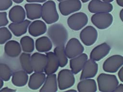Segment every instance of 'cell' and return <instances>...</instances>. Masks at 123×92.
<instances>
[{
  "label": "cell",
  "instance_id": "obj_12",
  "mask_svg": "<svg viewBox=\"0 0 123 92\" xmlns=\"http://www.w3.org/2000/svg\"><path fill=\"white\" fill-rule=\"evenodd\" d=\"M31 61L33 71L43 72L47 64V56L44 54L35 52L31 56Z\"/></svg>",
  "mask_w": 123,
  "mask_h": 92
},
{
  "label": "cell",
  "instance_id": "obj_14",
  "mask_svg": "<svg viewBox=\"0 0 123 92\" xmlns=\"http://www.w3.org/2000/svg\"><path fill=\"white\" fill-rule=\"evenodd\" d=\"M110 50V46L106 43H103L92 49L90 54V59L95 61H98L106 56Z\"/></svg>",
  "mask_w": 123,
  "mask_h": 92
},
{
  "label": "cell",
  "instance_id": "obj_3",
  "mask_svg": "<svg viewBox=\"0 0 123 92\" xmlns=\"http://www.w3.org/2000/svg\"><path fill=\"white\" fill-rule=\"evenodd\" d=\"M41 17L47 24H52L58 21L59 16L54 1L48 0L42 5Z\"/></svg>",
  "mask_w": 123,
  "mask_h": 92
},
{
  "label": "cell",
  "instance_id": "obj_26",
  "mask_svg": "<svg viewBox=\"0 0 123 92\" xmlns=\"http://www.w3.org/2000/svg\"><path fill=\"white\" fill-rule=\"evenodd\" d=\"M12 82L15 86H24L28 82V74L24 70H19L15 71L12 74Z\"/></svg>",
  "mask_w": 123,
  "mask_h": 92
},
{
  "label": "cell",
  "instance_id": "obj_15",
  "mask_svg": "<svg viewBox=\"0 0 123 92\" xmlns=\"http://www.w3.org/2000/svg\"><path fill=\"white\" fill-rule=\"evenodd\" d=\"M88 59L87 55L86 53H82L79 55L71 58L70 67L74 74L78 73L83 69V67Z\"/></svg>",
  "mask_w": 123,
  "mask_h": 92
},
{
  "label": "cell",
  "instance_id": "obj_2",
  "mask_svg": "<svg viewBox=\"0 0 123 92\" xmlns=\"http://www.w3.org/2000/svg\"><path fill=\"white\" fill-rule=\"evenodd\" d=\"M98 90L101 92H111L119 84V81L114 75L101 73L97 79Z\"/></svg>",
  "mask_w": 123,
  "mask_h": 92
},
{
  "label": "cell",
  "instance_id": "obj_7",
  "mask_svg": "<svg viewBox=\"0 0 123 92\" xmlns=\"http://www.w3.org/2000/svg\"><path fill=\"white\" fill-rule=\"evenodd\" d=\"M123 64V57L120 55H114L108 58L103 64V69L108 73L116 72Z\"/></svg>",
  "mask_w": 123,
  "mask_h": 92
},
{
  "label": "cell",
  "instance_id": "obj_29",
  "mask_svg": "<svg viewBox=\"0 0 123 92\" xmlns=\"http://www.w3.org/2000/svg\"><path fill=\"white\" fill-rule=\"evenodd\" d=\"M54 53L58 59L59 66L65 67L68 63V58L65 52V46H56L54 49Z\"/></svg>",
  "mask_w": 123,
  "mask_h": 92
},
{
  "label": "cell",
  "instance_id": "obj_5",
  "mask_svg": "<svg viewBox=\"0 0 123 92\" xmlns=\"http://www.w3.org/2000/svg\"><path fill=\"white\" fill-rule=\"evenodd\" d=\"M113 16L109 12L98 13L93 14L91 21L92 23L99 29H105L110 27L113 22Z\"/></svg>",
  "mask_w": 123,
  "mask_h": 92
},
{
  "label": "cell",
  "instance_id": "obj_25",
  "mask_svg": "<svg viewBox=\"0 0 123 92\" xmlns=\"http://www.w3.org/2000/svg\"><path fill=\"white\" fill-rule=\"evenodd\" d=\"M35 46L38 52L40 53H46L51 49L52 43L49 37L43 36L36 39Z\"/></svg>",
  "mask_w": 123,
  "mask_h": 92
},
{
  "label": "cell",
  "instance_id": "obj_31",
  "mask_svg": "<svg viewBox=\"0 0 123 92\" xmlns=\"http://www.w3.org/2000/svg\"><path fill=\"white\" fill-rule=\"evenodd\" d=\"M12 37V33L7 27L4 26L0 27V45L4 44Z\"/></svg>",
  "mask_w": 123,
  "mask_h": 92
},
{
  "label": "cell",
  "instance_id": "obj_39",
  "mask_svg": "<svg viewBox=\"0 0 123 92\" xmlns=\"http://www.w3.org/2000/svg\"><path fill=\"white\" fill-rule=\"evenodd\" d=\"M119 15H120L119 16H120V19L122 21H123V9L121 10Z\"/></svg>",
  "mask_w": 123,
  "mask_h": 92
},
{
  "label": "cell",
  "instance_id": "obj_19",
  "mask_svg": "<svg viewBox=\"0 0 123 92\" xmlns=\"http://www.w3.org/2000/svg\"><path fill=\"white\" fill-rule=\"evenodd\" d=\"M30 23V20H25L21 22L11 23L9 25L8 28L15 36L19 37L27 32Z\"/></svg>",
  "mask_w": 123,
  "mask_h": 92
},
{
  "label": "cell",
  "instance_id": "obj_33",
  "mask_svg": "<svg viewBox=\"0 0 123 92\" xmlns=\"http://www.w3.org/2000/svg\"><path fill=\"white\" fill-rule=\"evenodd\" d=\"M8 23L7 12H0V27L6 26Z\"/></svg>",
  "mask_w": 123,
  "mask_h": 92
},
{
  "label": "cell",
  "instance_id": "obj_37",
  "mask_svg": "<svg viewBox=\"0 0 123 92\" xmlns=\"http://www.w3.org/2000/svg\"><path fill=\"white\" fill-rule=\"evenodd\" d=\"M47 0H26V1L29 3H43Z\"/></svg>",
  "mask_w": 123,
  "mask_h": 92
},
{
  "label": "cell",
  "instance_id": "obj_35",
  "mask_svg": "<svg viewBox=\"0 0 123 92\" xmlns=\"http://www.w3.org/2000/svg\"><path fill=\"white\" fill-rule=\"evenodd\" d=\"M120 69H119L118 73V76L121 81L123 82V67L122 66Z\"/></svg>",
  "mask_w": 123,
  "mask_h": 92
},
{
  "label": "cell",
  "instance_id": "obj_1",
  "mask_svg": "<svg viewBox=\"0 0 123 92\" xmlns=\"http://www.w3.org/2000/svg\"><path fill=\"white\" fill-rule=\"evenodd\" d=\"M47 34L55 46H64L68 38L67 29L61 23H54L50 26Z\"/></svg>",
  "mask_w": 123,
  "mask_h": 92
},
{
  "label": "cell",
  "instance_id": "obj_6",
  "mask_svg": "<svg viewBox=\"0 0 123 92\" xmlns=\"http://www.w3.org/2000/svg\"><path fill=\"white\" fill-rule=\"evenodd\" d=\"M88 17L86 14L82 12H78L70 15L67 19L69 27L74 31H78L86 25Z\"/></svg>",
  "mask_w": 123,
  "mask_h": 92
},
{
  "label": "cell",
  "instance_id": "obj_20",
  "mask_svg": "<svg viewBox=\"0 0 123 92\" xmlns=\"http://www.w3.org/2000/svg\"><path fill=\"white\" fill-rule=\"evenodd\" d=\"M58 91V83L56 74L53 73L47 75L40 92H55Z\"/></svg>",
  "mask_w": 123,
  "mask_h": 92
},
{
  "label": "cell",
  "instance_id": "obj_36",
  "mask_svg": "<svg viewBox=\"0 0 123 92\" xmlns=\"http://www.w3.org/2000/svg\"><path fill=\"white\" fill-rule=\"evenodd\" d=\"M113 92H123V84L122 83L118 84L115 89L114 90Z\"/></svg>",
  "mask_w": 123,
  "mask_h": 92
},
{
  "label": "cell",
  "instance_id": "obj_21",
  "mask_svg": "<svg viewBox=\"0 0 123 92\" xmlns=\"http://www.w3.org/2000/svg\"><path fill=\"white\" fill-rule=\"evenodd\" d=\"M9 18L12 23L21 22L25 20L26 13L23 7L20 5H15L9 12Z\"/></svg>",
  "mask_w": 123,
  "mask_h": 92
},
{
  "label": "cell",
  "instance_id": "obj_44",
  "mask_svg": "<svg viewBox=\"0 0 123 92\" xmlns=\"http://www.w3.org/2000/svg\"><path fill=\"white\" fill-rule=\"evenodd\" d=\"M68 91H74V92H76L77 91L76 90H68Z\"/></svg>",
  "mask_w": 123,
  "mask_h": 92
},
{
  "label": "cell",
  "instance_id": "obj_43",
  "mask_svg": "<svg viewBox=\"0 0 123 92\" xmlns=\"http://www.w3.org/2000/svg\"><path fill=\"white\" fill-rule=\"evenodd\" d=\"M83 3H85V2H87V1H88L89 0H81Z\"/></svg>",
  "mask_w": 123,
  "mask_h": 92
},
{
  "label": "cell",
  "instance_id": "obj_40",
  "mask_svg": "<svg viewBox=\"0 0 123 92\" xmlns=\"http://www.w3.org/2000/svg\"><path fill=\"white\" fill-rule=\"evenodd\" d=\"M16 3H22L24 0H12Z\"/></svg>",
  "mask_w": 123,
  "mask_h": 92
},
{
  "label": "cell",
  "instance_id": "obj_13",
  "mask_svg": "<svg viewBox=\"0 0 123 92\" xmlns=\"http://www.w3.org/2000/svg\"><path fill=\"white\" fill-rule=\"evenodd\" d=\"M80 75V80L94 78L98 71V64L96 61L89 59L85 62Z\"/></svg>",
  "mask_w": 123,
  "mask_h": 92
},
{
  "label": "cell",
  "instance_id": "obj_38",
  "mask_svg": "<svg viewBox=\"0 0 123 92\" xmlns=\"http://www.w3.org/2000/svg\"><path fill=\"white\" fill-rule=\"evenodd\" d=\"M116 2H117V4L119 6L123 7V0H116Z\"/></svg>",
  "mask_w": 123,
  "mask_h": 92
},
{
  "label": "cell",
  "instance_id": "obj_23",
  "mask_svg": "<svg viewBox=\"0 0 123 92\" xmlns=\"http://www.w3.org/2000/svg\"><path fill=\"white\" fill-rule=\"evenodd\" d=\"M46 79V74L43 72H34L30 76L28 86L30 89L36 90L43 84Z\"/></svg>",
  "mask_w": 123,
  "mask_h": 92
},
{
  "label": "cell",
  "instance_id": "obj_28",
  "mask_svg": "<svg viewBox=\"0 0 123 92\" xmlns=\"http://www.w3.org/2000/svg\"><path fill=\"white\" fill-rule=\"evenodd\" d=\"M20 44L23 51L26 53L32 52L35 48V43L33 39L29 36L22 37L20 41Z\"/></svg>",
  "mask_w": 123,
  "mask_h": 92
},
{
  "label": "cell",
  "instance_id": "obj_16",
  "mask_svg": "<svg viewBox=\"0 0 123 92\" xmlns=\"http://www.w3.org/2000/svg\"><path fill=\"white\" fill-rule=\"evenodd\" d=\"M25 8L27 18L30 20L39 19L41 16L42 5L37 3L25 4Z\"/></svg>",
  "mask_w": 123,
  "mask_h": 92
},
{
  "label": "cell",
  "instance_id": "obj_41",
  "mask_svg": "<svg viewBox=\"0 0 123 92\" xmlns=\"http://www.w3.org/2000/svg\"><path fill=\"white\" fill-rule=\"evenodd\" d=\"M3 86V80L0 78V89Z\"/></svg>",
  "mask_w": 123,
  "mask_h": 92
},
{
  "label": "cell",
  "instance_id": "obj_9",
  "mask_svg": "<svg viewBox=\"0 0 123 92\" xmlns=\"http://www.w3.org/2000/svg\"><path fill=\"white\" fill-rule=\"evenodd\" d=\"M82 7L80 0H65L59 4V9L63 16H67L71 13L79 11Z\"/></svg>",
  "mask_w": 123,
  "mask_h": 92
},
{
  "label": "cell",
  "instance_id": "obj_4",
  "mask_svg": "<svg viewBox=\"0 0 123 92\" xmlns=\"http://www.w3.org/2000/svg\"><path fill=\"white\" fill-rule=\"evenodd\" d=\"M57 80L58 88L60 90L68 89L72 87L75 83L74 73L68 69H63L60 71Z\"/></svg>",
  "mask_w": 123,
  "mask_h": 92
},
{
  "label": "cell",
  "instance_id": "obj_11",
  "mask_svg": "<svg viewBox=\"0 0 123 92\" xmlns=\"http://www.w3.org/2000/svg\"><path fill=\"white\" fill-rule=\"evenodd\" d=\"M88 9L93 13L110 12L112 11L113 6L110 3L101 0H91L88 4Z\"/></svg>",
  "mask_w": 123,
  "mask_h": 92
},
{
  "label": "cell",
  "instance_id": "obj_27",
  "mask_svg": "<svg viewBox=\"0 0 123 92\" xmlns=\"http://www.w3.org/2000/svg\"><path fill=\"white\" fill-rule=\"evenodd\" d=\"M19 59L21 66L23 70L29 74L33 73L30 54L26 52L22 53L20 56Z\"/></svg>",
  "mask_w": 123,
  "mask_h": 92
},
{
  "label": "cell",
  "instance_id": "obj_32",
  "mask_svg": "<svg viewBox=\"0 0 123 92\" xmlns=\"http://www.w3.org/2000/svg\"><path fill=\"white\" fill-rule=\"evenodd\" d=\"M12 4V0H0V11L8 10Z\"/></svg>",
  "mask_w": 123,
  "mask_h": 92
},
{
  "label": "cell",
  "instance_id": "obj_10",
  "mask_svg": "<svg viewBox=\"0 0 123 92\" xmlns=\"http://www.w3.org/2000/svg\"><path fill=\"white\" fill-rule=\"evenodd\" d=\"M79 37L85 45L90 46L97 41L98 32L93 26L88 25L85 27L81 31Z\"/></svg>",
  "mask_w": 123,
  "mask_h": 92
},
{
  "label": "cell",
  "instance_id": "obj_34",
  "mask_svg": "<svg viewBox=\"0 0 123 92\" xmlns=\"http://www.w3.org/2000/svg\"><path fill=\"white\" fill-rule=\"evenodd\" d=\"M16 91V90L11 89L8 87H5L3 88H1L0 89V92H14Z\"/></svg>",
  "mask_w": 123,
  "mask_h": 92
},
{
  "label": "cell",
  "instance_id": "obj_17",
  "mask_svg": "<svg viewBox=\"0 0 123 92\" xmlns=\"http://www.w3.org/2000/svg\"><path fill=\"white\" fill-rule=\"evenodd\" d=\"M47 29L45 23L39 20L34 21L30 23L28 27L29 34L34 37H37L45 34Z\"/></svg>",
  "mask_w": 123,
  "mask_h": 92
},
{
  "label": "cell",
  "instance_id": "obj_30",
  "mask_svg": "<svg viewBox=\"0 0 123 92\" xmlns=\"http://www.w3.org/2000/svg\"><path fill=\"white\" fill-rule=\"evenodd\" d=\"M12 74V70L7 64L0 63V78L3 81H9Z\"/></svg>",
  "mask_w": 123,
  "mask_h": 92
},
{
  "label": "cell",
  "instance_id": "obj_8",
  "mask_svg": "<svg viewBox=\"0 0 123 92\" xmlns=\"http://www.w3.org/2000/svg\"><path fill=\"white\" fill-rule=\"evenodd\" d=\"M84 51V46L79 40L76 38L70 39L65 47V54L67 57L70 59L82 54Z\"/></svg>",
  "mask_w": 123,
  "mask_h": 92
},
{
  "label": "cell",
  "instance_id": "obj_42",
  "mask_svg": "<svg viewBox=\"0 0 123 92\" xmlns=\"http://www.w3.org/2000/svg\"><path fill=\"white\" fill-rule=\"evenodd\" d=\"M114 0H102V1L106 2H108V3H111Z\"/></svg>",
  "mask_w": 123,
  "mask_h": 92
},
{
  "label": "cell",
  "instance_id": "obj_45",
  "mask_svg": "<svg viewBox=\"0 0 123 92\" xmlns=\"http://www.w3.org/2000/svg\"><path fill=\"white\" fill-rule=\"evenodd\" d=\"M57 1H59V2H61V1H63V0H57Z\"/></svg>",
  "mask_w": 123,
  "mask_h": 92
},
{
  "label": "cell",
  "instance_id": "obj_18",
  "mask_svg": "<svg viewBox=\"0 0 123 92\" xmlns=\"http://www.w3.org/2000/svg\"><path fill=\"white\" fill-rule=\"evenodd\" d=\"M46 55L47 61L44 72L46 75L55 73L59 67V62L56 55L52 52H47Z\"/></svg>",
  "mask_w": 123,
  "mask_h": 92
},
{
  "label": "cell",
  "instance_id": "obj_24",
  "mask_svg": "<svg viewBox=\"0 0 123 92\" xmlns=\"http://www.w3.org/2000/svg\"><path fill=\"white\" fill-rule=\"evenodd\" d=\"M79 92H95L97 91L96 81L91 78L81 80L77 86Z\"/></svg>",
  "mask_w": 123,
  "mask_h": 92
},
{
  "label": "cell",
  "instance_id": "obj_22",
  "mask_svg": "<svg viewBox=\"0 0 123 92\" xmlns=\"http://www.w3.org/2000/svg\"><path fill=\"white\" fill-rule=\"evenodd\" d=\"M4 49L5 54L11 58L19 56L22 50L20 44L18 41L13 40L7 41Z\"/></svg>",
  "mask_w": 123,
  "mask_h": 92
}]
</instances>
